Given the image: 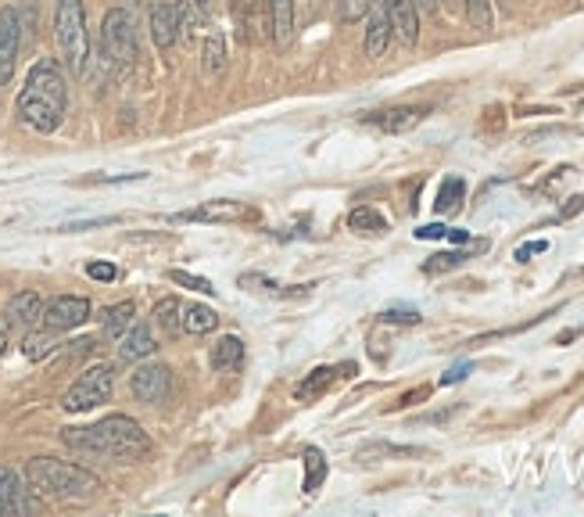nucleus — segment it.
Here are the masks:
<instances>
[{
	"mask_svg": "<svg viewBox=\"0 0 584 517\" xmlns=\"http://www.w3.org/2000/svg\"><path fill=\"white\" fill-rule=\"evenodd\" d=\"M301 460H305V496H312L326 478V460H323V453L315 446H305Z\"/></svg>",
	"mask_w": 584,
	"mask_h": 517,
	"instance_id": "25",
	"label": "nucleus"
},
{
	"mask_svg": "<svg viewBox=\"0 0 584 517\" xmlns=\"http://www.w3.org/2000/svg\"><path fill=\"white\" fill-rule=\"evenodd\" d=\"M466 263V252H438V255H431L427 263H424V273H448V270H455V266H462Z\"/></svg>",
	"mask_w": 584,
	"mask_h": 517,
	"instance_id": "30",
	"label": "nucleus"
},
{
	"mask_svg": "<svg viewBox=\"0 0 584 517\" xmlns=\"http://www.w3.org/2000/svg\"><path fill=\"white\" fill-rule=\"evenodd\" d=\"M373 0H341V22L351 25V22H362L370 14Z\"/></svg>",
	"mask_w": 584,
	"mask_h": 517,
	"instance_id": "32",
	"label": "nucleus"
},
{
	"mask_svg": "<svg viewBox=\"0 0 584 517\" xmlns=\"http://www.w3.org/2000/svg\"><path fill=\"white\" fill-rule=\"evenodd\" d=\"M7 317L14 320V324H36L40 317H43V299L36 295V291H18L11 302H7Z\"/></svg>",
	"mask_w": 584,
	"mask_h": 517,
	"instance_id": "17",
	"label": "nucleus"
},
{
	"mask_svg": "<svg viewBox=\"0 0 584 517\" xmlns=\"http://www.w3.org/2000/svg\"><path fill=\"white\" fill-rule=\"evenodd\" d=\"M179 317H183V306H179V299H172V295L161 299V302L154 306V324H158L161 335H169V338L183 331V328H179Z\"/></svg>",
	"mask_w": 584,
	"mask_h": 517,
	"instance_id": "24",
	"label": "nucleus"
},
{
	"mask_svg": "<svg viewBox=\"0 0 584 517\" xmlns=\"http://www.w3.org/2000/svg\"><path fill=\"white\" fill-rule=\"evenodd\" d=\"M25 485L29 493L43 496V500H58V503H83L94 500L101 489V478L79 464L68 460H54V457H32L25 464Z\"/></svg>",
	"mask_w": 584,
	"mask_h": 517,
	"instance_id": "3",
	"label": "nucleus"
},
{
	"mask_svg": "<svg viewBox=\"0 0 584 517\" xmlns=\"http://www.w3.org/2000/svg\"><path fill=\"white\" fill-rule=\"evenodd\" d=\"M251 212L248 208H241V205H233V201H212V205H205V208H190V212H179V219H194V223H201V219H248Z\"/></svg>",
	"mask_w": 584,
	"mask_h": 517,
	"instance_id": "18",
	"label": "nucleus"
},
{
	"mask_svg": "<svg viewBox=\"0 0 584 517\" xmlns=\"http://www.w3.org/2000/svg\"><path fill=\"white\" fill-rule=\"evenodd\" d=\"M384 11L391 18L395 36L406 47H413L420 40V7H416V0H384Z\"/></svg>",
	"mask_w": 584,
	"mask_h": 517,
	"instance_id": "12",
	"label": "nucleus"
},
{
	"mask_svg": "<svg viewBox=\"0 0 584 517\" xmlns=\"http://www.w3.org/2000/svg\"><path fill=\"white\" fill-rule=\"evenodd\" d=\"M65 105H68V90H65V76H61L58 61H50V58L36 61L29 69L18 105H14L18 119L36 134H54L65 119Z\"/></svg>",
	"mask_w": 584,
	"mask_h": 517,
	"instance_id": "2",
	"label": "nucleus"
},
{
	"mask_svg": "<svg viewBox=\"0 0 584 517\" xmlns=\"http://www.w3.org/2000/svg\"><path fill=\"white\" fill-rule=\"evenodd\" d=\"M416 7H424V11H434V7H438V0H416Z\"/></svg>",
	"mask_w": 584,
	"mask_h": 517,
	"instance_id": "42",
	"label": "nucleus"
},
{
	"mask_svg": "<svg viewBox=\"0 0 584 517\" xmlns=\"http://www.w3.org/2000/svg\"><path fill=\"white\" fill-rule=\"evenodd\" d=\"M101 54L115 65V69H130L137 61V32H133V18L123 7H112L105 14L101 25Z\"/></svg>",
	"mask_w": 584,
	"mask_h": 517,
	"instance_id": "5",
	"label": "nucleus"
},
{
	"mask_svg": "<svg viewBox=\"0 0 584 517\" xmlns=\"http://www.w3.org/2000/svg\"><path fill=\"white\" fill-rule=\"evenodd\" d=\"M61 442L76 453L105 457V460H115V464H133V460L151 453V439L144 435V428L133 417H123V413H112V417H105L90 428H65Z\"/></svg>",
	"mask_w": 584,
	"mask_h": 517,
	"instance_id": "1",
	"label": "nucleus"
},
{
	"mask_svg": "<svg viewBox=\"0 0 584 517\" xmlns=\"http://www.w3.org/2000/svg\"><path fill=\"white\" fill-rule=\"evenodd\" d=\"M333 377H337V370L333 366H315L297 388H294V399H301V402H312V399H319L330 384H333Z\"/></svg>",
	"mask_w": 584,
	"mask_h": 517,
	"instance_id": "19",
	"label": "nucleus"
},
{
	"mask_svg": "<svg viewBox=\"0 0 584 517\" xmlns=\"http://www.w3.org/2000/svg\"><path fill=\"white\" fill-rule=\"evenodd\" d=\"M466 18L473 29L488 32L491 29V0H466Z\"/></svg>",
	"mask_w": 584,
	"mask_h": 517,
	"instance_id": "31",
	"label": "nucleus"
},
{
	"mask_svg": "<svg viewBox=\"0 0 584 517\" xmlns=\"http://www.w3.org/2000/svg\"><path fill=\"white\" fill-rule=\"evenodd\" d=\"M133 317H137V306H133V302H119V306L105 309V317H101L105 335H108V338H123V335L133 328Z\"/></svg>",
	"mask_w": 584,
	"mask_h": 517,
	"instance_id": "21",
	"label": "nucleus"
},
{
	"mask_svg": "<svg viewBox=\"0 0 584 517\" xmlns=\"http://www.w3.org/2000/svg\"><path fill=\"white\" fill-rule=\"evenodd\" d=\"M269 25H273V43L287 47L294 36V0H269Z\"/></svg>",
	"mask_w": 584,
	"mask_h": 517,
	"instance_id": "16",
	"label": "nucleus"
},
{
	"mask_svg": "<svg viewBox=\"0 0 584 517\" xmlns=\"http://www.w3.org/2000/svg\"><path fill=\"white\" fill-rule=\"evenodd\" d=\"M380 320H384V324H420V313L406 306V309H388Z\"/></svg>",
	"mask_w": 584,
	"mask_h": 517,
	"instance_id": "34",
	"label": "nucleus"
},
{
	"mask_svg": "<svg viewBox=\"0 0 584 517\" xmlns=\"http://www.w3.org/2000/svg\"><path fill=\"white\" fill-rule=\"evenodd\" d=\"M158 348L154 342V335H151V328L147 324H133L126 335H123V345H119V355L126 359V363H133V359H147L151 352Z\"/></svg>",
	"mask_w": 584,
	"mask_h": 517,
	"instance_id": "15",
	"label": "nucleus"
},
{
	"mask_svg": "<svg viewBox=\"0 0 584 517\" xmlns=\"http://www.w3.org/2000/svg\"><path fill=\"white\" fill-rule=\"evenodd\" d=\"M18 43H22V18H18V7H0V87H7L11 76H14Z\"/></svg>",
	"mask_w": 584,
	"mask_h": 517,
	"instance_id": "9",
	"label": "nucleus"
},
{
	"mask_svg": "<svg viewBox=\"0 0 584 517\" xmlns=\"http://www.w3.org/2000/svg\"><path fill=\"white\" fill-rule=\"evenodd\" d=\"M4 348H7V324L0 320V355H4Z\"/></svg>",
	"mask_w": 584,
	"mask_h": 517,
	"instance_id": "41",
	"label": "nucleus"
},
{
	"mask_svg": "<svg viewBox=\"0 0 584 517\" xmlns=\"http://www.w3.org/2000/svg\"><path fill=\"white\" fill-rule=\"evenodd\" d=\"M424 449L416 446H388V442H377V446H362L359 449V460H380V457H420Z\"/></svg>",
	"mask_w": 584,
	"mask_h": 517,
	"instance_id": "29",
	"label": "nucleus"
},
{
	"mask_svg": "<svg viewBox=\"0 0 584 517\" xmlns=\"http://www.w3.org/2000/svg\"><path fill=\"white\" fill-rule=\"evenodd\" d=\"M444 234H448V226H441V223H427V226H420V230H416V237H420V241H441Z\"/></svg>",
	"mask_w": 584,
	"mask_h": 517,
	"instance_id": "38",
	"label": "nucleus"
},
{
	"mask_svg": "<svg viewBox=\"0 0 584 517\" xmlns=\"http://www.w3.org/2000/svg\"><path fill=\"white\" fill-rule=\"evenodd\" d=\"M444 241H455V245H466V241H470V234H466V230H448V234H444Z\"/></svg>",
	"mask_w": 584,
	"mask_h": 517,
	"instance_id": "40",
	"label": "nucleus"
},
{
	"mask_svg": "<svg viewBox=\"0 0 584 517\" xmlns=\"http://www.w3.org/2000/svg\"><path fill=\"white\" fill-rule=\"evenodd\" d=\"M420 399H431V388H413V392H406V395L395 402V410H406V406H413V402H420Z\"/></svg>",
	"mask_w": 584,
	"mask_h": 517,
	"instance_id": "37",
	"label": "nucleus"
},
{
	"mask_svg": "<svg viewBox=\"0 0 584 517\" xmlns=\"http://www.w3.org/2000/svg\"><path fill=\"white\" fill-rule=\"evenodd\" d=\"M215 324H219V317L208 306H187L179 317V328L187 335H208V331H215Z\"/></svg>",
	"mask_w": 584,
	"mask_h": 517,
	"instance_id": "23",
	"label": "nucleus"
},
{
	"mask_svg": "<svg viewBox=\"0 0 584 517\" xmlns=\"http://www.w3.org/2000/svg\"><path fill=\"white\" fill-rule=\"evenodd\" d=\"M241 363H244V342L237 335H226V338L215 342V348H212V366L215 370H237Z\"/></svg>",
	"mask_w": 584,
	"mask_h": 517,
	"instance_id": "20",
	"label": "nucleus"
},
{
	"mask_svg": "<svg viewBox=\"0 0 584 517\" xmlns=\"http://www.w3.org/2000/svg\"><path fill=\"white\" fill-rule=\"evenodd\" d=\"M424 115H427V108L398 105V108H384V112L366 115V123L377 126V130H384V134H406V130H413L416 123H424Z\"/></svg>",
	"mask_w": 584,
	"mask_h": 517,
	"instance_id": "13",
	"label": "nucleus"
},
{
	"mask_svg": "<svg viewBox=\"0 0 584 517\" xmlns=\"http://www.w3.org/2000/svg\"><path fill=\"white\" fill-rule=\"evenodd\" d=\"M462 198H466V180H462V176H448V180L441 183L434 208H438L441 216H444V212H455V208L462 205Z\"/></svg>",
	"mask_w": 584,
	"mask_h": 517,
	"instance_id": "26",
	"label": "nucleus"
},
{
	"mask_svg": "<svg viewBox=\"0 0 584 517\" xmlns=\"http://www.w3.org/2000/svg\"><path fill=\"white\" fill-rule=\"evenodd\" d=\"M40 320L50 331H72V328H79V324L90 320V302L83 295H58V299H50L43 306V317Z\"/></svg>",
	"mask_w": 584,
	"mask_h": 517,
	"instance_id": "8",
	"label": "nucleus"
},
{
	"mask_svg": "<svg viewBox=\"0 0 584 517\" xmlns=\"http://www.w3.org/2000/svg\"><path fill=\"white\" fill-rule=\"evenodd\" d=\"M54 36L61 61L72 76H83L90 58V36H87V7L83 0H54Z\"/></svg>",
	"mask_w": 584,
	"mask_h": 517,
	"instance_id": "4",
	"label": "nucleus"
},
{
	"mask_svg": "<svg viewBox=\"0 0 584 517\" xmlns=\"http://www.w3.org/2000/svg\"><path fill=\"white\" fill-rule=\"evenodd\" d=\"M130 388H133V399H137V402L158 406V402H165L169 392H172V370H169L165 363H144V366L133 370Z\"/></svg>",
	"mask_w": 584,
	"mask_h": 517,
	"instance_id": "7",
	"label": "nucleus"
},
{
	"mask_svg": "<svg viewBox=\"0 0 584 517\" xmlns=\"http://www.w3.org/2000/svg\"><path fill=\"white\" fill-rule=\"evenodd\" d=\"M223 65H226V40L219 32H212L205 40V72L215 76V72H223Z\"/></svg>",
	"mask_w": 584,
	"mask_h": 517,
	"instance_id": "28",
	"label": "nucleus"
},
{
	"mask_svg": "<svg viewBox=\"0 0 584 517\" xmlns=\"http://www.w3.org/2000/svg\"><path fill=\"white\" fill-rule=\"evenodd\" d=\"M470 374V363H459V366H452L444 377H441V384H455V381H462Z\"/></svg>",
	"mask_w": 584,
	"mask_h": 517,
	"instance_id": "39",
	"label": "nucleus"
},
{
	"mask_svg": "<svg viewBox=\"0 0 584 517\" xmlns=\"http://www.w3.org/2000/svg\"><path fill=\"white\" fill-rule=\"evenodd\" d=\"M32 511H36V500L29 496L25 482L11 467H0V517L32 514Z\"/></svg>",
	"mask_w": 584,
	"mask_h": 517,
	"instance_id": "10",
	"label": "nucleus"
},
{
	"mask_svg": "<svg viewBox=\"0 0 584 517\" xmlns=\"http://www.w3.org/2000/svg\"><path fill=\"white\" fill-rule=\"evenodd\" d=\"M87 273H90L94 281H105V284L119 277V270H115V263H90V266H87Z\"/></svg>",
	"mask_w": 584,
	"mask_h": 517,
	"instance_id": "35",
	"label": "nucleus"
},
{
	"mask_svg": "<svg viewBox=\"0 0 584 517\" xmlns=\"http://www.w3.org/2000/svg\"><path fill=\"white\" fill-rule=\"evenodd\" d=\"M169 281H176V284H183V288H190V291H201V295H212V291H215L205 277H194V273H187V270H172Z\"/></svg>",
	"mask_w": 584,
	"mask_h": 517,
	"instance_id": "33",
	"label": "nucleus"
},
{
	"mask_svg": "<svg viewBox=\"0 0 584 517\" xmlns=\"http://www.w3.org/2000/svg\"><path fill=\"white\" fill-rule=\"evenodd\" d=\"M237 4H248V7H255V4H259V0H237Z\"/></svg>",
	"mask_w": 584,
	"mask_h": 517,
	"instance_id": "44",
	"label": "nucleus"
},
{
	"mask_svg": "<svg viewBox=\"0 0 584 517\" xmlns=\"http://www.w3.org/2000/svg\"><path fill=\"white\" fill-rule=\"evenodd\" d=\"M391 18H388V11H384V0L377 4V7H370V25H366V58L370 61H377V58H384V51H388V43H391Z\"/></svg>",
	"mask_w": 584,
	"mask_h": 517,
	"instance_id": "14",
	"label": "nucleus"
},
{
	"mask_svg": "<svg viewBox=\"0 0 584 517\" xmlns=\"http://www.w3.org/2000/svg\"><path fill=\"white\" fill-rule=\"evenodd\" d=\"M108 399H112V366H90V370H83V374L76 377V384L65 392L61 406H65L68 413H87V410H94V406H101V402H108Z\"/></svg>",
	"mask_w": 584,
	"mask_h": 517,
	"instance_id": "6",
	"label": "nucleus"
},
{
	"mask_svg": "<svg viewBox=\"0 0 584 517\" xmlns=\"http://www.w3.org/2000/svg\"><path fill=\"white\" fill-rule=\"evenodd\" d=\"M54 335L58 331H50V328H43V331H36V335H29L25 342H22V352L29 355V359H43V355H50L58 342H54Z\"/></svg>",
	"mask_w": 584,
	"mask_h": 517,
	"instance_id": "27",
	"label": "nucleus"
},
{
	"mask_svg": "<svg viewBox=\"0 0 584 517\" xmlns=\"http://www.w3.org/2000/svg\"><path fill=\"white\" fill-rule=\"evenodd\" d=\"M348 226H351L355 234H370V237L388 234V219H384L377 208H370V205H359V208L348 216Z\"/></svg>",
	"mask_w": 584,
	"mask_h": 517,
	"instance_id": "22",
	"label": "nucleus"
},
{
	"mask_svg": "<svg viewBox=\"0 0 584 517\" xmlns=\"http://www.w3.org/2000/svg\"><path fill=\"white\" fill-rule=\"evenodd\" d=\"M194 7H197V11H201V14H205V11H208V7H212V0H194Z\"/></svg>",
	"mask_w": 584,
	"mask_h": 517,
	"instance_id": "43",
	"label": "nucleus"
},
{
	"mask_svg": "<svg viewBox=\"0 0 584 517\" xmlns=\"http://www.w3.org/2000/svg\"><path fill=\"white\" fill-rule=\"evenodd\" d=\"M549 248V241H531V245H520L516 248V263H527L531 255H538V252H545Z\"/></svg>",
	"mask_w": 584,
	"mask_h": 517,
	"instance_id": "36",
	"label": "nucleus"
},
{
	"mask_svg": "<svg viewBox=\"0 0 584 517\" xmlns=\"http://www.w3.org/2000/svg\"><path fill=\"white\" fill-rule=\"evenodd\" d=\"M179 14H183L179 0H154V7H151V36H154L158 47H172L176 43Z\"/></svg>",
	"mask_w": 584,
	"mask_h": 517,
	"instance_id": "11",
	"label": "nucleus"
}]
</instances>
